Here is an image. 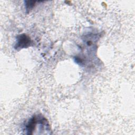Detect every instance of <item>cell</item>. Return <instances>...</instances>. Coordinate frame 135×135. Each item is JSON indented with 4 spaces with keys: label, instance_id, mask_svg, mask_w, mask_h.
<instances>
[{
    "label": "cell",
    "instance_id": "cell-1",
    "mask_svg": "<svg viewBox=\"0 0 135 135\" xmlns=\"http://www.w3.org/2000/svg\"><path fill=\"white\" fill-rule=\"evenodd\" d=\"M38 127L40 128V131H50L51 128L49 123L47 119L43 117V116L39 115H34L28 121V122L25 124V131H26V134H34V131H35L36 128ZM42 134L43 133L42 132Z\"/></svg>",
    "mask_w": 135,
    "mask_h": 135
},
{
    "label": "cell",
    "instance_id": "cell-2",
    "mask_svg": "<svg viewBox=\"0 0 135 135\" xmlns=\"http://www.w3.org/2000/svg\"><path fill=\"white\" fill-rule=\"evenodd\" d=\"M31 40L29 36L23 33L18 35L16 37V41L14 45V48L16 50L26 48L30 46Z\"/></svg>",
    "mask_w": 135,
    "mask_h": 135
},
{
    "label": "cell",
    "instance_id": "cell-3",
    "mask_svg": "<svg viewBox=\"0 0 135 135\" xmlns=\"http://www.w3.org/2000/svg\"><path fill=\"white\" fill-rule=\"evenodd\" d=\"M26 12H30L35 5L36 1H24Z\"/></svg>",
    "mask_w": 135,
    "mask_h": 135
}]
</instances>
